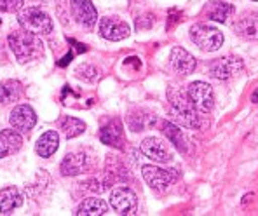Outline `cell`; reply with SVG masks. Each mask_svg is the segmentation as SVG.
Instances as JSON below:
<instances>
[{
    "label": "cell",
    "instance_id": "obj_8",
    "mask_svg": "<svg viewBox=\"0 0 258 216\" xmlns=\"http://www.w3.org/2000/svg\"><path fill=\"white\" fill-rule=\"evenodd\" d=\"M140 150L143 152V155H147L154 162L159 164H168L173 161V150L164 139L157 138V136H149L142 141Z\"/></svg>",
    "mask_w": 258,
    "mask_h": 216
},
{
    "label": "cell",
    "instance_id": "obj_15",
    "mask_svg": "<svg viewBox=\"0 0 258 216\" xmlns=\"http://www.w3.org/2000/svg\"><path fill=\"white\" fill-rule=\"evenodd\" d=\"M234 32L241 39L258 40V11L244 13L234 25Z\"/></svg>",
    "mask_w": 258,
    "mask_h": 216
},
{
    "label": "cell",
    "instance_id": "obj_6",
    "mask_svg": "<svg viewBox=\"0 0 258 216\" xmlns=\"http://www.w3.org/2000/svg\"><path fill=\"white\" fill-rule=\"evenodd\" d=\"M187 94L199 113H210L211 110H213L215 96H213V89H211L210 84H206V82H203V81L192 82V84H188L187 87Z\"/></svg>",
    "mask_w": 258,
    "mask_h": 216
},
{
    "label": "cell",
    "instance_id": "obj_20",
    "mask_svg": "<svg viewBox=\"0 0 258 216\" xmlns=\"http://www.w3.org/2000/svg\"><path fill=\"white\" fill-rule=\"evenodd\" d=\"M58 147H59L58 132H56V131H45L44 134L39 138V141H37L35 152H37V155H39V157L47 159V157H51L52 154H56Z\"/></svg>",
    "mask_w": 258,
    "mask_h": 216
},
{
    "label": "cell",
    "instance_id": "obj_22",
    "mask_svg": "<svg viewBox=\"0 0 258 216\" xmlns=\"http://www.w3.org/2000/svg\"><path fill=\"white\" fill-rule=\"evenodd\" d=\"M127 124L131 127V131L138 132V131H145L149 127L155 126V115L147 110H136L135 113H131L127 119Z\"/></svg>",
    "mask_w": 258,
    "mask_h": 216
},
{
    "label": "cell",
    "instance_id": "obj_10",
    "mask_svg": "<svg viewBox=\"0 0 258 216\" xmlns=\"http://www.w3.org/2000/svg\"><path fill=\"white\" fill-rule=\"evenodd\" d=\"M131 33V28L124 20L117 16H107L100 20V35L110 42H119V40L126 39Z\"/></svg>",
    "mask_w": 258,
    "mask_h": 216
},
{
    "label": "cell",
    "instance_id": "obj_27",
    "mask_svg": "<svg viewBox=\"0 0 258 216\" xmlns=\"http://www.w3.org/2000/svg\"><path fill=\"white\" fill-rule=\"evenodd\" d=\"M75 75H77L79 79H82L84 82H96L98 79H100V71L93 65H81L75 70Z\"/></svg>",
    "mask_w": 258,
    "mask_h": 216
},
{
    "label": "cell",
    "instance_id": "obj_3",
    "mask_svg": "<svg viewBox=\"0 0 258 216\" xmlns=\"http://www.w3.org/2000/svg\"><path fill=\"white\" fill-rule=\"evenodd\" d=\"M18 21L23 26V30L30 33H35V35H49L54 28L52 20L45 11L37 9V7H28V9H23L18 16Z\"/></svg>",
    "mask_w": 258,
    "mask_h": 216
},
{
    "label": "cell",
    "instance_id": "obj_4",
    "mask_svg": "<svg viewBox=\"0 0 258 216\" xmlns=\"http://www.w3.org/2000/svg\"><path fill=\"white\" fill-rule=\"evenodd\" d=\"M190 40L201 51L215 52L223 45V33L215 26L197 23V25L190 26Z\"/></svg>",
    "mask_w": 258,
    "mask_h": 216
},
{
    "label": "cell",
    "instance_id": "obj_30",
    "mask_svg": "<svg viewBox=\"0 0 258 216\" xmlns=\"http://www.w3.org/2000/svg\"><path fill=\"white\" fill-rule=\"evenodd\" d=\"M251 101H253V103H258V89L251 94Z\"/></svg>",
    "mask_w": 258,
    "mask_h": 216
},
{
    "label": "cell",
    "instance_id": "obj_18",
    "mask_svg": "<svg viewBox=\"0 0 258 216\" xmlns=\"http://www.w3.org/2000/svg\"><path fill=\"white\" fill-rule=\"evenodd\" d=\"M234 13H236V9H234L232 4L222 2V0L210 2L206 6V9H204V14H206L208 20L216 23H227L234 16Z\"/></svg>",
    "mask_w": 258,
    "mask_h": 216
},
{
    "label": "cell",
    "instance_id": "obj_25",
    "mask_svg": "<svg viewBox=\"0 0 258 216\" xmlns=\"http://www.w3.org/2000/svg\"><path fill=\"white\" fill-rule=\"evenodd\" d=\"M164 134L168 136L169 141L176 147L178 152H181V154H185V152H187V149H188L187 138H185V134L181 132L180 127L174 126L173 122H164Z\"/></svg>",
    "mask_w": 258,
    "mask_h": 216
},
{
    "label": "cell",
    "instance_id": "obj_9",
    "mask_svg": "<svg viewBox=\"0 0 258 216\" xmlns=\"http://www.w3.org/2000/svg\"><path fill=\"white\" fill-rule=\"evenodd\" d=\"M244 63L237 56H225V58L215 59L210 65V75L216 81H229L242 71Z\"/></svg>",
    "mask_w": 258,
    "mask_h": 216
},
{
    "label": "cell",
    "instance_id": "obj_29",
    "mask_svg": "<svg viewBox=\"0 0 258 216\" xmlns=\"http://www.w3.org/2000/svg\"><path fill=\"white\" fill-rule=\"evenodd\" d=\"M154 23H155V16H152V14H145V16H142V18L136 20V28L138 30H149V28H152Z\"/></svg>",
    "mask_w": 258,
    "mask_h": 216
},
{
    "label": "cell",
    "instance_id": "obj_7",
    "mask_svg": "<svg viewBox=\"0 0 258 216\" xmlns=\"http://www.w3.org/2000/svg\"><path fill=\"white\" fill-rule=\"evenodd\" d=\"M110 206L117 214L133 216L138 211V197L127 187L113 188L110 194Z\"/></svg>",
    "mask_w": 258,
    "mask_h": 216
},
{
    "label": "cell",
    "instance_id": "obj_17",
    "mask_svg": "<svg viewBox=\"0 0 258 216\" xmlns=\"http://www.w3.org/2000/svg\"><path fill=\"white\" fill-rule=\"evenodd\" d=\"M23 145L21 132L16 129H4L0 131V159H6L9 155L20 152Z\"/></svg>",
    "mask_w": 258,
    "mask_h": 216
},
{
    "label": "cell",
    "instance_id": "obj_14",
    "mask_svg": "<svg viewBox=\"0 0 258 216\" xmlns=\"http://www.w3.org/2000/svg\"><path fill=\"white\" fill-rule=\"evenodd\" d=\"M169 65L176 74L180 75H190L197 66L196 58L183 47H173L171 54H169Z\"/></svg>",
    "mask_w": 258,
    "mask_h": 216
},
{
    "label": "cell",
    "instance_id": "obj_32",
    "mask_svg": "<svg viewBox=\"0 0 258 216\" xmlns=\"http://www.w3.org/2000/svg\"><path fill=\"white\" fill-rule=\"evenodd\" d=\"M253 2H258V0H253Z\"/></svg>",
    "mask_w": 258,
    "mask_h": 216
},
{
    "label": "cell",
    "instance_id": "obj_2",
    "mask_svg": "<svg viewBox=\"0 0 258 216\" xmlns=\"http://www.w3.org/2000/svg\"><path fill=\"white\" fill-rule=\"evenodd\" d=\"M169 103H171L173 115L178 122L187 129H199L201 115L194 107L192 100L188 98L187 89H173L169 93Z\"/></svg>",
    "mask_w": 258,
    "mask_h": 216
},
{
    "label": "cell",
    "instance_id": "obj_33",
    "mask_svg": "<svg viewBox=\"0 0 258 216\" xmlns=\"http://www.w3.org/2000/svg\"><path fill=\"white\" fill-rule=\"evenodd\" d=\"M0 25H2V21H0Z\"/></svg>",
    "mask_w": 258,
    "mask_h": 216
},
{
    "label": "cell",
    "instance_id": "obj_21",
    "mask_svg": "<svg viewBox=\"0 0 258 216\" xmlns=\"http://www.w3.org/2000/svg\"><path fill=\"white\" fill-rule=\"evenodd\" d=\"M108 213V206L103 199L98 197H89L81 202V206L77 207L75 214L77 216H103Z\"/></svg>",
    "mask_w": 258,
    "mask_h": 216
},
{
    "label": "cell",
    "instance_id": "obj_5",
    "mask_svg": "<svg viewBox=\"0 0 258 216\" xmlns=\"http://www.w3.org/2000/svg\"><path fill=\"white\" fill-rule=\"evenodd\" d=\"M142 174L147 185L155 192H166L178 180L176 169H162L157 166H143Z\"/></svg>",
    "mask_w": 258,
    "mask_h": 216
},
{
    "label": "cell",
    "instance_id": "obj_1",
    "mask_svg": "<svg viewBox=\"0 0 258 216\" xmlns=\"http://www.w3.org/2000/svg\"><path fill=\"white\" fill-rule=\"evenodd\" d=\"M7 40H9L11 51L14 52L20 63H28L44 56V42L40 35L30 33L26 30H18L11 33Z\"/></svg>",
    "mask_w": 258,
    "mask_h": 216
},
{
    "label": "cell",
    "instance_id": "obj_11",
    "mask_svg": "<svg viewBox=\"0 0 258 216\" xmlns=\"http://www.w3.org/2000/svg\"><path fill=\"white\" fill-rule=\"evenodd\" d=\"M59 169H61L63 176H77V174L87 173L91 169V157L87 155V150H77L67 154Z\"/></svg>",
    "mask_w": 258,
    "mask_h": 216
},
{
    "label": "cell",
    "instance_id": "obj_19",
    "mask_svg": "<svg viewBox=\"0 0 258 216\" xmlns=\"http://www.w3.org/2000/svg\"><path fill=\"white\" fill-rule=\"evenodd\" d=\"M23 204V195L20 194L16 187H6L0 190V213L11 214L16 207Z\"/></svg>",
    "mask_w": 258,
    "mask_h": 216
},
{
    "label": "cell",
    "instance_id": "obj_24",
    "mask_svg": "<svg viewBox=\"0 0 258 216\" xmlns=\"http://www.w3.org/2000/svg\"><path fill=\"white\" fill-rule=\"evenodd\" d=\"M59 129L68 139L70 138H77L82 132L86 131V124L81 119H75V117H63L59 120Z\"/></svg>",
    "mask_w": 258,
    "mask_h": 216
},
{
    "label": "cell",
    "instance_id": "obj_23",
    "mask_svg": "<svg viewBox=\"0 0 258 216\" xmlns=\"http://www.w3.org/2000/svg\"><path fill=\"white\" fill-rule=\"evenodd\" d=\"M23 87L18 81H4L0 84V103H14L21 98Z\"/></svg>",
    "mask_w": 258,
    "mask_h": 216
},
{
    "label": "cell",
    "instance_id": "obj_28",
    "mask_svg": "<svg viewBox=\"0 0 258 216\" xmlns=\"http://www.w3.org/2000/svg\"><path fill=\"white\" fill-rule=\"evenodd\" d=\"M23 7V0H0V11L2 13H16Z\"/></svg>",
    "mask_w": 258,
    "mask_h": 216
},
{
    "label": "cell",
    "instance_id": "obj_13",
    "mask_svg": "<svg viewBox=\"0 0 258 216\" xmlns=\"http://www.w3.org/2000/svg\"><path fill=\"white\" fill-rule=\"evenodd\" d=\"M72 13H74L75 20L79 21V25H82L87 30L94 28L98 21L96 7L93 6L91 0H72Z\"/></svg>",
    "mask_w": 258,
    "mask_h": 216
},
{
    "label": "cell",
    "instance_id": "obj_31",
    "mask_svg": "<svg viewBox=\"0 0 258 216\" xmlns=\"http://www.w3.org/2000/svg\"><path fill=\"white\" fill-rule=\"evenodd\" d=\"M249 199H253V194H248V195H244V199H242V204H246Z\"/></svg>",
    "mask_w": 258,
    "mask_h": 216
},
{
    "label": "cell",
    "instance_id": "obj_16",
    "mask_svg": "<svg viewBox=\"0 0 258 216\" xmlns=\"http://www.w3.org/2000/svg\"><path fill=\"white\" fill-rule=\"evenodd\" d=\"M101 143L113 149H122L124 147V126L119 119H112L107 126L101 127L100 131Z\"/></svg>",
    "mask_w": 258,
    "mask_h": 216
},
{
    "label": "cell",
    "instance_id": "obj_12",
    "mask_svg": "<svg viewBox=\"0 0 258 216\" xmlns=\"http://www.w3.org/2000/svg\"><path fill=\"white\" fill-rule=\"evenodd\" d=\"M9 122H11V126H13V129H16L18 132H21V134H28V132L35 127L37 115L30 105H18V107H14L13 112H11Z\"/></svg>",
    "mask_w": 258,
    "mask_h": 216
},
{
    "label": "cell",
    "instance_id": "obj_26",
    "mask_svg": "<svg viewBox=\"0 0 258 216\" xmlns=\"http://www.w3.org/2000/svg\"><path fill=\"white\" fill-rule=\"evenodd\" d=\"M112 183H113L112 178L107 174V176H103V178H91V180L82 183V187L89 192H94V194H101V192L108 190V188L112 187Z\"/></svg>",
    "mask_w": 258,
    "mask_h": 216
}]
</instances>
